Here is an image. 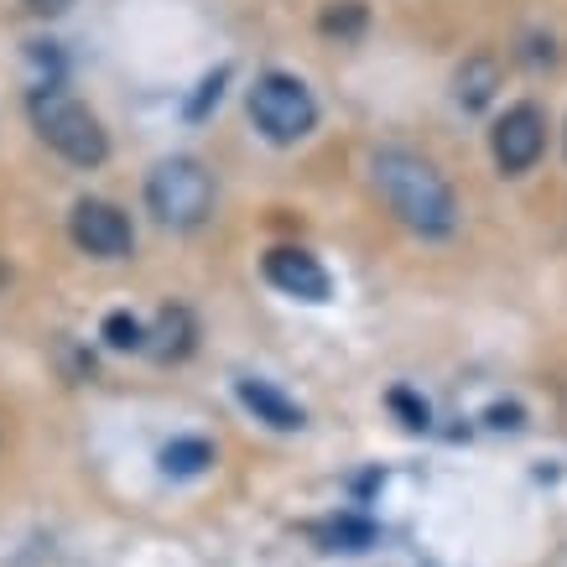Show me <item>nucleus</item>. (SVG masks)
Returning a JSON list of instances; mask_svg holds the SVG:
<instances>
[{
  "instance_id": "nucleus-16",
  "label": "nucleus",
  "mask_w": 567,
  "mask_h": 567,
  "mask_svg": "<svg viewBox=\"0 0 567 567\" xmlns=\"http://www.w3.org/2000/svg\"><path fill=\"white\" fill-rule=\"evenodd\" d=\"M219 89H224V73H214V79H208V84H204V94H198V100H193V110H188L193 121H198V115H204L208 104L219 100Z\"/></svg>"
},
{
  "instance_id": "nucleus-10",
  "label": "nucleus",
  "mask_w": 567,
  "mask_h": 567,
  "mask_svg": "<svg viewBox=\"0 0 567 567\" xmlns=\"http://www.w3.org/2000/svg\"><path fill=\"white\" fill-rule=\"evenodd\" d=\"M495 89H499V63L495 58H468L464 69L453 73V94H458V104L464 110H484V104L495 100Z\"/></svg>"
},
{
  "instance_id": "nucleus-1",
  "label": "nucleus",
  "mask_w": 567,
  "mask_h": 567,
  "mask_svg": "<svg viewBox=\"0 0 567 567\" xmlns=\"http://www.w3.org/2000/svg\"><path fill=\"white\" fill-rule=\"evenodd\" d=\"M375 173V193L391 204V214L422 240H443L458 229V198L447 188V177L416 152H375L370 162Z\"/></svg>"
},
{
  "instance_id": "nucleus-6",
  "label": "nucleus",
  "mask_w": 567,
  "mask_h": 567,
  "mask_svg": "<svg viewBox=\"0 0 567 567\" xmlns=\"http://www.w3.org/2000/svg\"><path fill=\"white\" fill-rule=\"evenodd\" d=\"M69 235H73V245L94 260H121V256H131V245H136L131 219H125L115 204H104V198H79V204H73Z\"/></svg>"
},
{
  "instance_id": "nucleus-14",
  "label": "nucleus",
  "mask_w": 567,
  "mask_h": 567,
  "mask_svg": "<svg viewBox=\"0 0 567 567\" xmlns=\"http://www.w3.org/2000/svg\"><path fill=\"white\" fill-rule=\"evenodd\" d=\"M360 27H364V6H360V0H344V6L323 11V32L328 37H354Z\"/></svg>"
},
{
  "instance_id": "nucleus-7",
  "label": "nucleus",
  "mask_w": 567,
  "mask_h": 567,
  "mask_svg": "<svg viewBox=\"0 0 567 567\" xmlns=\"http://www.w3.org/2000/svg\"><path fill=\"white\" fill-rule=\"evenodd\" d=\"M266 281H271L276 292L287 297H302V302H323L328 297V271L318 266V256H308V250H297V245H276V250H266Z\"/></svg>"
},
{
  "instance_id": "nucleus-4",
  "label": "nucleus",
  "mask_w": 567,
  "mask_h": 567,
  "mask_svg": "<svg viewBox=\"0 0 567 567\" xmlns=\"http://www.w3.org/2000/svg\"><path fill=\"white\" fill-rule=\"evenodd\" d=\"M250 121H256V131L266 141L292 146V141H302L312 125H318V100H312V89L302 84V79H292V73H266V79H256V89H250Z\"/></svg>"
},
{
  "instance_id": "nucleus-5",
  "label": "nucleus",
  "mask_w": 567,
  "mask_h": 567,
  "mask_svg": "<svg viewBox=\"0 0 567 567\" xmlns=\"http://www.w3.org/2000/svg\"><path fill=\"white\" fill-rule=\"evenodd\" d=\"M489 152H495V167L505 177L532 173L536 162H542V152H547V115H542L536 104L505 110V121H499L495 136H489Z\"/></svg>"
},
{
  "instance_id": "nucleus-3",
  "label": "nucleus",
  "mask_w": 567,
  "mask_h": 567,
  "mask_svg": "<svg viewBox=\"0 0 567 567\" xmlns=\"http://www.w3.org/2000/svg\"><path fill=\"white\" fill-rule=\"evenodd\" d=\"M146 208L167 229H198L208 219V208H214V177H208L204 162L173 156L146 177Z\"/></svg>"
},
{
  "instance_id": "nucleus-13",
  "label": "nucleus",
  "mask_w": 567,
  "mask_h": 567,
  "mask_svg": "<svg viewBox=\"0 0 567 567\" xmlns=\"http://www.w3.org/2000/svg\"><path fill=\"white\" fill-rule=\"evenodd\" d=\"M104 344L110 349H146V328L131 312H110L104 318Z\"/></svg>"
},
{
  "instance_id": "nucleus-17",
  "label": "nucleus",
  "mask_w": 567,
  "mask_h": 567,
  "mask_svg": "<svg viewBox=\"0 0 567 567\" xmlns=\"http://www.w3.org/2000/svg\"><path fill=\"white\" fill-rule=\"evenodd\" d=\"M73 0H27V11H37V17H58V11H69Z\"/></svg>"
},
{
  "instance_id": "nucleus-11",
  "label": "nucleus",
  "mask_w": 567,
  "mask_h": 567,
  "mask_svg": "<svg viewBox=\"0 0 567 567\" xmlns=\"http://www.w3.org/2000/svg\"><path fill=\"white\" fill-rule=\"evenodd\" d=\"M214 464V447L204 437H177V443L162 447V468L173 474V480H193V474H204Z\"/></svg>"
},
{
  "instance_id": "nucleus-9",
  "label": "nucleus",
  "mask_w": 567,
  "mask_h": 567,
  "mask_svg": "<svg viewBox=\"0 0 567 567\" xmlns=\"http://www.w3.org/2000/svg\"><path fill=\"white\" fill-rule=\"evenodd\" d=\"M152 339H156L152 354H156L162 364L188 360V354H193V339H198V323H193L188 308H162V318H156V333H152Z\"/></svg>"
},
{
  "instance_id": "nucleus-8",
  "label": "nucleus",
  "mask_w": 567,
  "mask_h": 567,
  "mask_svg": "<svg viewBox=\"0 0 567 567\" xmlns=\"http://www.w3.org/2000/svg\"><path fill=\"white\" fill-rule=\"evenodd\" d=\"M240 401L250 406V412L266 422V427L276 432H297L308 416H302V406L297 401H287V395L276 391V385H266V380H240Z\"/></svg>"
},
{
  "instance_id": "nucleus-2",
  "label": "nucleus",
  "mask_w": 567,
  "mask_h": 567,
  "mask_svg": "<svg viewBox=\"0 0 567 567\" xmlns=\"http://www.w3.org/2000/svg\"><path fill=\"white\" fill-rule=\"evenodd\" d=\"M27 110H32L37 136L48 141L63 162H73V167H100L104 156H110L104 125L94 121V110L79 104L73 94H63V89H37Z\"/></svg>"
},
{
  "instance_id": "nucleus-15",
  "label": "nucleus",
  "mask_w": 567,
  "mask_h": 567,
  "mask_svg": "<svg viewBox=\"0 0 567 567\" xmlns=\"http://www.w3.org/2000/svg\"><path fill=\"white\" fill-rule=\"evenodd\" d=\"M391 406L406 416V427H427V401L412 391H391Z\"/></svg>"
},
{
  "instance_id": "nucleus-12",
  "label": "nucleus",
  "mask_w": 567,
  "mask_h": 567,
  "mask_svg": "<svg viewBox=\"0 0 567 567\" xmlns=\"http://www.w3.org/2000/svg\"><path fill=\"white\" fill-rule=\"evenodd\" d=\"M312 536H318L328 551H364L375 542V532H370L364 520H328V526H318Z\"/></svg>"
}]
</instances>
